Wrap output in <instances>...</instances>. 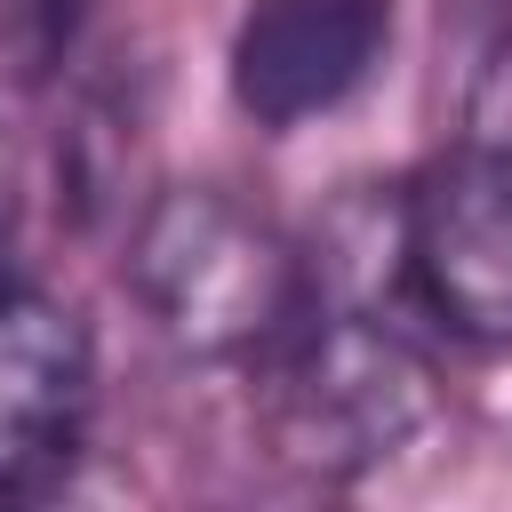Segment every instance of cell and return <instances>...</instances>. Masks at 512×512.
Masks as SVG:
<instances>
[{"label":"cell","instance_id":"6da1fadb","mask_svg":"<svg viewBox=\"0 0 512 512\" xmlns=\"http://www.w3.org/2000/svg\"><path fill=\"white\" fill-rule=\"evenodd\" d=\"M128 296L192 360H264L312 312V264L224 184H168L128 232Z\"/></svg>","mask_w":512,"mask_h":512},{"label":"cell","instance_id":"7a4b0ae2","mask_svg":"<svg viewBox=\"0 0 512 512\" xmlns=\"http://www.w3.org/2000/svg\"><path fill=\"white\" fill-rule=\"evenodd\" d=\"M440 408L432 360L376 312L320 304L264 352V440L304 480H360Z\"/></svg>","mask_w":512,"mask_h":512},{"label":"cell","instance_id":"3957f363","mask_svg":"<svg viewBox=\"0 0 512 512\" xmlns=\"http://www.w3.org/2000/svg\"><path fill=\"white\" fill-rule=\"evenodd\" d=\"M392 256L448 336L512 352V136L480 128L440 152L400 200Z\"/></svg>","mask_w":512,"mask_h":512},{"label":"cell","instance_id":"277c9868","mask_svg":"<svg viewBox=\"0 0 512 512\" xmlns=\"http://www.w3.org/2000/svg\"><path fill=\"white\" fill-rule=\"evenodd\" d=\"M96 432V336L48 288H0V504L56 496Z\"/></svg>","mask_w":512,"mask_h":512},{"label":"cell","instance_id":"5b68a950","mask_svg":"<svg viewBox=\"0 0 512 512\" xmlns=\"http://www.w3.org/2000/svg\"><path fill=\"white\" fill-rule=\"evenodd\" d=\"M392 48V0H248L232 24V104L264 136H288L376 80Z\"/></svg>","mask_w":512,"mask_h":512},{"label":"cell","instance_id":"8992f818","mask_svg":"<svg viewBox=\"0 0 512 512\" xmlns=\"http://www.w3.org/2000/svg\"><path fill=\"white\" fill-rule=\"evenodd\" d=\"M80 16H88V0H8V56H16V72H48L64 48H72V32H80Z\"/></svg>","mask_w":512,"mask_h":512},{"label":"cell","instance_id":"52a82bcc","mask_svg":"<svg viewBox=\"0 0 512 512\" xmlns=\"http://www.w3.org/2000/svg\"><path fill=\"white\" fill-rule=\"evenodd\" d=\"M8 248H16V160L0 136V288H8Z\"/></svg>","mask_w":512,"mask_h":512}]
</instances>
